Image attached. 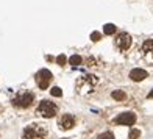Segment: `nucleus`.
Wrapping results in <instances>:
<instances>
[{"label": "nucleus", "mask_w": 153, "mask_h": 139, "mask_svg": "<svg viewBox=\"0 0 153 139\" xmlns=\"http://www.w3.org/2000/svg\"><path fill=\"white\" fill-rule=\"evenodd\" d=\"M53 78L52 72L48 71V69H41V71L36 74V83L41 89H47L48 85H50V81Z\"/></svg>", "instance_id": "39448f33"}, {"label": "nucleus", "mask_w": 153, "mask_h": 139, "mask_svg": "<svg viewBox=\"0 0 153 139\" xmlns=\"http://www.w3.org/2000/svg\"><path fill=\"white\" fill-rule=\"evenodd\" d=\"M97 85H99V77H95V75H83V77L76 80L75 89L80 95H88L94 92Z\"/></svg>", "instance_id": "f257e3e1"}, {"label": "nucleus", "mask_w": 153, "mask_h": 139, "mask_svg": "<svg viewBox=\"0 0 153 139\" xmlns=\"http://www.w3.org/2000/svg\"><path fill=\"white\" fill-rule=\"evenodd\" d=\"M131 45V36L128 33H119L117 34V38H116V47L119 48V50L125 52V50H128Z\"/></svg>", "instance_id": "423d86ee"}, {"label": "nucleus", "mask_w": 153, "mask_h": 139, "mask_svg": "<svg viewBox=\"0 0 153 139\" xmlns=\"http://www.w3.org/2000/svg\"><path fill=\"white\" fill-rule=\"evenodd\" d=\"M113 99L117 100V102H123L125 99H127V94H125L123 91H120V89H117V91H113Z\"/></svg>", "instance_id": "9b49d317"}, {"label": "nucleus", "mask_w": 153, "mask_h": 139, "mask_svg": "<svg viewBox=\"0 0 153 139\" xmlns=\"http://www.w3.org/2000/svg\"><path fill=\"white\" fill-rule=\"evenodd\" d=\"M36 113H38L39 116L45 117V119H50V117H53L55 114L58 113V106L55 105L53 102H50V100H42V102L39 103Z\"/></svg>", "instance_id": "7ed1b4c3"}, {"label": "nucleus", "mask_w": 153, "mask_h": 139, "mask_svg": "<svg viewBox=\"0 0 153 139\" xmlns=\"http://www.w3.org/2000/svg\"><path fill=\"white\" fill-rule=\"evenodd\" d=\"M116 31V25L114 24H106L105 27H103V33L105 34H114Z\"/></svg>", "instance_id": "f8f14e48"}, {"label": "nucleus", "mask_w": 153, "mask_h": 139, "mask_svg": "<svg viewBox=\"0 0 153 139\" xmlns=\"http://www.w3.org/2000/svg\"><path fill=\"white\" fill-rule=\"evenodd\" d=\"M116 123L119 125H134L136 123V114L134 113H123V114H119V117L116 119Z\"/></svg>", "instance_id": "0eeeda50"}, {"label": "nucleus", "mask_w": 153, "mask_h": 139, "mask_svg": "<svg viewBox=\"0 0 153 139\" xmlns=\"http://www.w3.org/2000/svg\"><path fill=\"white\" fill-rule=\"evenodd\" d=\"M33 100H34V95L31 92H22L13 99V105L17 108H28L33 103Z\"/></svg>", "instance_id": "20e7f679"}, {"label": "nucleus", "mask_w": 153, "mask_h": 139, "mask_svg": "<svg viewBox=\"0 0 153 139\" xmlns=\"http://www.w3.org/2000/svg\"><path fill=\"white\" fill-rule=\"evenodd\" d=\"M45 138H47V128L41 123L28 125L22 133V139H45Z\"/></svg>", "instance_id": "f03ea898"}, {"label": "nucleus", "mask_w": 153, "mask_h": 139, "mask_svg": "<svg viewBox=\"0 0 153 139\" xmlns=\"http://www.w3.org/2000/svg\"><path fill=\"white\" fill-rule=\"evenodd\" d=\"M91 39L94 41V42H97V41H100V39H102V34H100L99 31H92V34H91Z\"/></svg>", "instance_id": "a211bd4d"}, {"label": "nucleus", "mask_w": 153, "mask_h": 139, "mask_svg": "<svg viewBox=\"0 0 153 139\" xmlns=\"http://www.w3.org/2000/svg\"><path fill=\"white\" fill-rule=\"evenodd\" d=\"M149 77V74L144 71V69H139V67H136V69H133V71L130 72V78L133 80V81H142V80H145Z\"/></svg>", "instance_id": "9d476101"}, {"label": "nucleus", "mask_w": 153, "mask_h": 139, "mask_svg": "<svg viewBox=\"0 0 153 139\" xmlns=\"http://www.w3.org/2000/svg\"><path fill=\"white\" fill-rule=\"evenodd\" d=\"M141 52L142 55L147 59H152L153 61V39H147V41H144V44L141 47Z\"/></svg>", "instance_id": "1a4fd4ad"}, {"label": "nucleus", "mask_w": 153, "mask_h": 139, "mask_svg": "<svg viewBox=\"0 0 153 139\" xmlns=\"http://www.w3.org/2000/svg\"><path fill=\"white\" fill-rule=\"evenodd\" d=\"M81 56H80V55H72V56L71 58H69V62H71V64L72 66H78V64H81Z\"/></svg>", "instance_id": "ddd939ff"}, {"label": "nucleus", "mask_w": 153, "mask_h": 139, "mask_svg": "<svg viewBox=\"0 0 153 139\" xmlns=\"http://www.w3.org/2000/svg\"><path fill=\"white\" fill-rule=\"evenodd\" d=\"M50 92H52V95H53V97H61V95H62V91H61V88H58V86L52 88V89H50Z\"/></svg>", "instance_id": "4468645a"}, {"label": "nucleus", "mask_w": 153, "mask_h": 139, "mask_svg": "<svg viewBox=\"0 0 153 139\" xmlns=\"http://www.w3.org/2000/svg\"><path fill=\"white\" fill-rule=\"evenodd\" d=\"M149 99H153V91H152V92L149 94Z\"/></svg>", "instance_id": "6ab92c4d"}, {"label": "nucleus", "mask_w": 153, "mask_h": 139, "mask_svg": "<svg viewBox=\"0 0 153 139\" xmlns=\"http://www.w3.org/2000/svg\"><path fill=\"white\" fill-rule=\"evenodd\" d=\"M56 62L59 66H64L66 62H67V58H66V55H58V58H56Z\"/></svg>", "instance_id": "2eb2a0df"}, {"label": "nucleus", "mask_w": 153, "mask_h": 139, "mask_svg": "<svg viewBox=\"0 0 153 139\" xmlns=\"http://www.w3.org/2000/svg\"><path fill=\"white\" fill-rule=\"evenodd\" d=\"M97 139H116L114 138V135L113 133H109V131H106V133H102L99 138H97Z\"/></svg>", "instance_id": "dca6fc26"}, {"label": "nucleus", "mask_w": 153, "mask_h": 139, "mask_svg": "<svg viewBox=\"0 0 153 139\" xmlns=\"http://www.w3.org/2000/svg\"><path fill=\"white\" fill-rule=\"evenodd\" d=\"M75 125V117L72 114H64L59 117V127L62 130H71Z\"/></svg>", "instance_id": "6e6552de"}, {"label": "nucleus", "mask_w": 153, "mask_h": 139, "mask_svg": "<svg viewBox=\"0 0 153 139\" xmlns=\"http://www.w3.org/2000/svg\"><path fill=\"white\" fill-rule=\"evenodd\" d=\"M139 136H141V131L139 130H131L130 131V139H137Z\"/></svg>", "instance_id": "f3484780"}, {"label": "nucleus", "mask_w": 153, "mask_h": 139, "mask_svg": "<svg viewBox=\"0 0 153 139\" xmlns=\"http://www.w3.org/2000/svg\"><path fill=\"white\" fill-rule=\"evenodd\" d=\"M0 113H2V106H0Z\"/></svg>", "instance_id": "aec40b11"}]
</instances>
